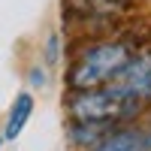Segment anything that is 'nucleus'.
I'll use <instances>...</instances> for the list:
<instances>
[{
    "label": "nucleus",
    "mask_w": 151,
    "mask_h": 151,
    "mask_svg": "<svg viewBox=\"0 0 151 151\" xmlns=\"http://www.w3.org/2000/svg\"><path fill=\"white\" fill-rule=\"evenodd\" d=\"M133 58L130 42L124 40H100L94 45L82 48V55L73 60L67 82L73 88V94L79 91H97L115 82V76L124 70V64Z\"/></svg>",
    "instance_id": "nucleus-1"
},
{
    "label": "nucleus",
    "mask_w": 151,
    "mask_h": 151,
    "mask_svg": "<svg viewBox=\"0 0 151 151\" xmlns=\"http://www.w3.org/2000/svg\"><path fill=\"white\" fill-rule=\"evenodd\" d=\"M139 106L121 97L112 85L97 88V91H79L70 100V115L76 124H103V127H115L118 121H127L139 115Z\"/></svg>",
    "instance_id": "nucleus-2"
},
{
    "label": "nucleus",
    "mask_w": 151,
    "mask_h": 151,
    "mask_svg": "<svg viewBox=\"0 0 151 151\" xmlns=\"http://www.w3.org/2000/svg\"><path fill=\"white\" fill-rule=\"evenodd\" d=\"M112 88H115L121 97H127L130 103H136L139 109H145L151 103V48L133 52V58L115 76Z\"/></svg>",
    "instance_id": "nucleus-3"
},
{
    "label": "nucleus",
    "mask_w": 151,
    "mask_h": 151,
    "mask_svg": "<svg viewBox=\"0 0 151 151\" xmlns=\"http://www.w3.org/2000/svg\"><path fill=\"white\" fill-rule=\"evenodd\" d=\"M30 112H33V97L24 91L15 97V103H12L9 109V118H6V127H3V139L12 142V139H18V133L24 130V124L30 121Z\"/></svg>",
    "instance_id": "nucleus-4"
},
{
    "label": "nucleus",
    "mask_w": 151,
    "mask_h": 151,
    "mask_svg": "<svg viewBox=\"0 0 151 151\" xmlns=\"http://www.w3.org/2000/svg\"><path fill=\"white\" fill-rule=\"evenodd\" d=\"M58 42H60L58 36H48V48H45V58L48 60H58Z\"/></svg>",
    "instance_id": "nucleus-5"
},
{
    "label": "nucleus",
    "mask_w": 151,
    "mask_h": 151,
    "mask_svg": "<svg viewBox=\"0 0 151 151\" xmlns=\"http://www.w3.org/2000/svg\"><path fill=\"white\" fill-rule=\"evenodd\" d=\"M0 145H3V139H0Z\"/></svg>",
    "instance_id": "nucleus-6"
}]
</instances>
